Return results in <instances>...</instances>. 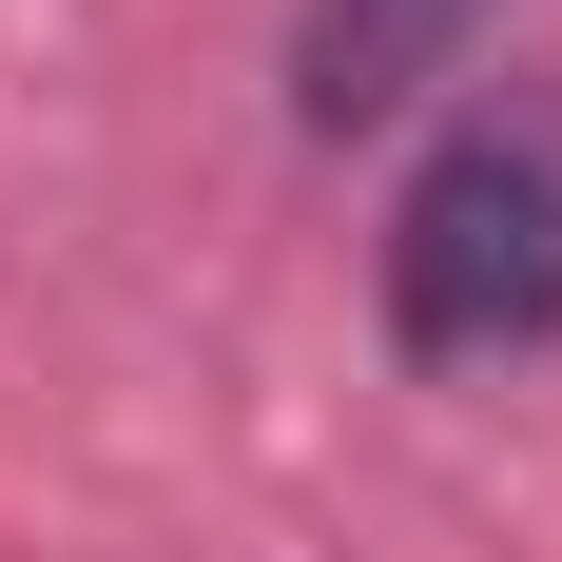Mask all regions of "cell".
<instances>
[{
    "instance_id": "6da1fadb",
    "label": "cell",
    "mask_w": 562,
    "mask_h": 562,
    "mask_svg": "<svg viewBox=\"0 0 562 562\" xmlns=\"http://www.w3.org/2000/svg\"><path fill=\"white\" fill-rule=\"evenodd\" d=\"M389 349L407 369H524L562 349V78H505L427 136L389 194Z\"/></svg>"
},
{
    "instance_id": "7a4b0ae2",
    "label": "cell",
    "mask_w": 562,
    "mask_h": 562,
    "mask_svg": "<svg viewBox=\"0 0 562 562\" xmlns=\"http://www.w3.org/2000/svg\"><path fill=\"white\" fill-rule=\"evenodd\" d=\"M485 20H505V0H291V116H311V136H369V116H407Z\"/></svg>"
}]
</instances>
